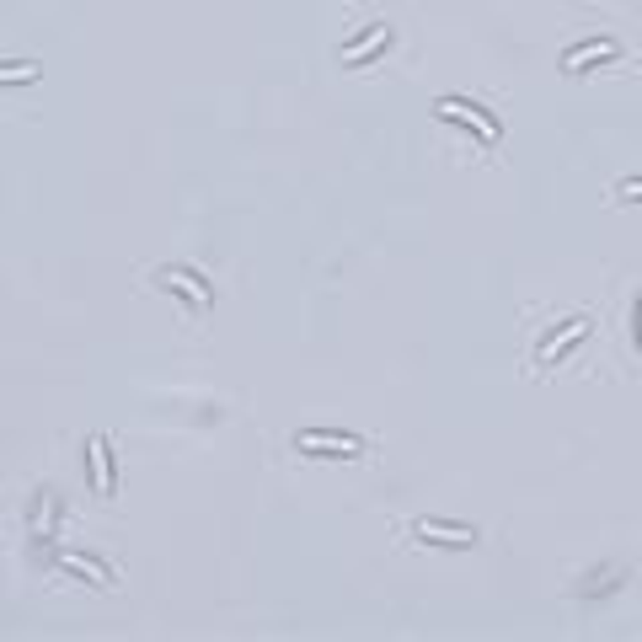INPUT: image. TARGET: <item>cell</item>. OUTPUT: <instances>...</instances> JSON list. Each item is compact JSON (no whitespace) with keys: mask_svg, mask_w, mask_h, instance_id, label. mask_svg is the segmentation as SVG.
<instances>
[{"mask_svg":"<svg viewBox=\"0 0 642 642\" xmlns=\"http://www.w3.org/2000/svg\"><path fill=\"white\" fill-rule=\"evenodd\" d=\"M412 535L434 541V546H476V530H445V525H412Z\"/></svg>","mask_w":642,"mask_h":642,"instance_id":"cell-1","label":"cell"},{"mask_svg":"<svg viewBox=\"0 0 642 642\" xmlns=\"http://www.w3.org/2000/svg\"><path fill=\"white\" fill-rule=\"evenodd\" d=\"M0 81H16V86H27V81H38V64H33V59H16V64H0Z\"/></svg>","mask_w":642,"mask_h":642,"instance_id":"cell-2","label":"cell"},{"mask_svg":"<svg viewBox=\"0 0 642 642\" xmlns=\"http://www.w3.org/2000/svg\"><path fill=\"white\" fill-rule=\"evenodd\" d=\"M621 198H642V187H637V182H627V187H621Z\"/></svg>","mask_w":642,"mask_h":642,"instance_id":"cell-3","label":"cell"}]
</instances>
